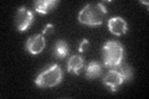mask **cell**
Wrapping results in <instances>:
<instances>
[{
    "mask_svg": "<svg viewBox=\"0 0 149 99\" xmlns=\"http://www.w3.org/2000/svg\"><path fill=\"white\" fill-rule=\"evenodd\" d=\"M107 15V9L103 4H88L78 14V21L88 26H100Z\"/></svg>",
    "mask_w": 149,
    "mask_h": 99,
    "instance_id": "1",
    "label": "cell"
},
{
    "mask_svg": "<svg viewBox=\"0 0 149 99\" xmlns=\"http://www.w3.org/2000/svg\"><path fill=\"white\" fill-rule=\"evenodd\" d=\"M102 55H103V62L106 67L118 68L123 63L124 48L118 41H108L102 48Z\"/></svg>",
    "mask_w": 149,
    "mask_h": 99,
    "instance_id": "2",
    "label": "cell"
},
{
    "mask_svg": "<svg viewBox=\"0 0 149 99\" xmlns=\"http://www.w3.org/2000/svg\"><path fill=\"white\" fill-rule=\"evenodd\" d=\"M62 81V69L58 64H52L42 71L35 79V84L41 88H51Z\"/></svg>",
    "mask_w": 149,
    "mask_h": 99,
    "instance_id": "3",
    "label": "cell"
},
{
    "mask_svg": "<svg viewBox=\"0 0 149 99\" xmlns=\"http://www.w3.org/2000/svg\"><path fill=\"white\" fill-rule=\"evenodd\" d=\"M34 21V14L25 6H21L17 9L16 16H15V24L19 31H26L31 26Z\"/></svg>",
    "mask_w": 149,
    "mask_h": 99,
    "instance_id": "4",
    "label": "cell"
},
{
    "mask_svg": "<svg viewBox=\"0 0 149 99\" xmlns=\"http://www.w3.org/2000/svg\"><path fill=\"white\" fill-rule=\"evenodd\" d=\"M103 83L111 88L112 92L117 91L120 84L124 83L123 74H122V72H120L119 67L118 68H111L109 72L107 73L104 76V78H103Z\"/></svg>",
    "mask_w": 149,
    "mask_h": 99,
    "instance_id": "5",
    "label": "cell"
},
{
    "mask_svg": "<svg viewBox=\"0 0 149 99\" xmlns=\"http://www.w3.org/2000/svg\"><path fill=\"white\" fill-rule=\"evenodd\" d=\"M46 46V40H45V36L41 34V35H34L27 39L26 41V45H25V48L29 53L31 55H39L44 51Z\"/></svg>",
    "mask_w": 149,
    "mask_h": 99,
    "instance_id": "6",
    "label": "cell"
},
{
    "mask_svg": "<svg viewBox=\"0 0 149 99\" xmlns=\"http://www.w3.org/2000/svg\"><path fill=\"white\" fill-rule=\"evenodd\" d=\"M108 29L113 35L122 36L127 32L128 25H127V21H125L123 17L116 16V17H112L108 20Z\"/></svg>",
    "mask_w": 149,
    "mask_h": 99,
    "instance_id": "7",
    "label": "cell"
},
{
    "mask_svg": "<svg viewBox=\"0 0 149 99\" xmlns=\"http://www.w3.org/2000/svg\"><path fill=\"white\" fill-rule=\"evenodd\" d=\"M57 5H58V0H39V1L34 3L35 10L39 14H49Z\"/></svg>",
    "mask_w": 149,
    "mask_h": 99,
    "instance_id": "8",
    "label": "cell"
},
{
    "mask_svg": "<svg viewBox=\"0 0 149 99\" xmlns=\"http://www.w3.org/2000/svg\"><path fill=\"white\" fill-rule=\"evenodd\" d=\"M83 64H85V61L81 57L80 55H74L71 56L67 62V71L70 73H74V74H78L80 71L82 69Z\"/></svg>",
    "mask_w": 149,
    "mask_h": 99,
    "instance_id": "9",
    "label": "cell"
},
{
    "mask_svg": "<svg viewBox=\"0 0 149 99\" xmlns=\"http://www.w3.org/2000/svg\"><path fill=\"white\" fill-rule=\"evenodd\" d=\"M68 53V45L66 41L58 40L54 47V55L57 58H65Z\"/></svg>",
    "mask_w": 149,
    "mask_h": 99,
    "instance_id": "10",
    "label": "cell"
},
{
    "mask_svg": "<svg viewBox=\"0 0 149 99\" xmlns=\"http://www.w3.org/2000/svg\"><path fill=\"white\" fill-rule=\"evenodd\" d=\"M102 67L98 62H91L86 68V78L87 79H93L101 76Z\"/></svg>",
    "mask_w": 149,
    "mask_h": 99,
    "instance_id": "11",
    "label": "cell"
},
{
    "mask_svg": "<svg viewBox=\"0 0 149 99\" xmlns=\"http://www.w3.org/2000/svg\"><path fill=\"white\" fill-rule=\"evenodd\" d=\"M119 69H120V72H122V74H123L124 82H128V81L132 79V77H133V71H132V68H130L129 66L122 63V64L119 66Z\"/></svg>",
    "mask_w": 149,
    "mask_h": 99,
    "instance_id": "12",
    "label": "cell"
},
{
    "mask_svg": "<svg viewBox=\"0 0 149 99\" xmlns=\"http://www.w3.org/2000/svg\"><path fill=\"white\" fill-rule=\"evenodd\" d=\"M88 45H90V42H88L87 39L82 40V42L80 44V46H78V51H80V52H85V51L88 48Z\"/></svg>",
    "mask_w": 149,
    "mask_h": 99,
    "instance_id": "13",
    "label": "cell"
},
{
    "mask_svg": "<svg viewBox=\"0 0 149 99\" xmlns=\"http://www.w3.org/2000/svg\"><path fill=\"white\" fill-rule=\"evenodd\" d=\"M55 30V26L52 25V24H47V25L45 26V29H44V31H42V35L45 36V35H47V34H51Z\"/></svg>",
    "mask_w": 149,
    "mask_h": 99,
    "instance_id": "14",
    "label": "cell"
}]
</instances>
